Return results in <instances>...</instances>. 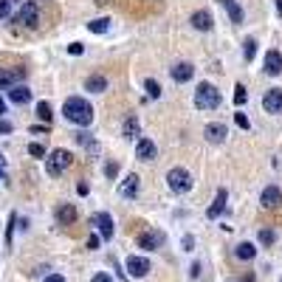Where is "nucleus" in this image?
Wrapping results in <instances>:
<instances>
[{"label":"nucleus","instance_id":"33","mask_svg":"<svg viewBox=\"0 0 282 282\" xmlns=\"http://www.w3.org/2000/svg\"><path fill=\"white\" fill-rule=\"evenodd\" d=\"M68 51H71L74 56H79L82 51H85V48H82V43H71V45H68Z\"/></svg>","mask_w":282,"mask_h":282},{"label":"nucleus","instance_id":"12","mask_svg":"<svg viewBox=\"0 0 282 282\" xmlns=\"http://www.w3.org/2000/svg\"><path fill=\"white\" fill-rule=\"evenodd\" d=\"M161 240H164V237L158 234V231H144V234H138V246L147 248V251H155V248L161 246Z\"/></svg>","mask_w":282,"mask_h":282},{"label":"nucleus","instance_id":"34","mask_svg":"<svg viewBox=\"0 0 282 282\" xmlns=\"http://www.w3.org/2000/svg\"><path fill=\"white\" fill-rule=\"evenodd\" d=\"M9 11H11L9 0H0V17H9Z\"/></svg>","mask_w":282,"mask_h":282},{"label":"nucleus","instance_id":"27","mask_svg":"<svg viewBox=\"0 0 282 282\" xmlns=\"http://www.w3.org/2000/svg\"><path fill=\"white\" fill-rule=\"evenodd\" d=\"M254 54H257V43H254V40H246V43H243V56L251 62V59H254Z\"/></svg>","mask_w":282,"mask_h":282},{"label":"nucleus","instance_id":"21","mask_svg":"<svg viewBox=\"0 0 282 282\" xmlns=\"http://www.w3.org/2000/svg\"><path fill=\"white\" fill-rule=\"evenodd\" d=\"M223 206H226V189H217V198H214V203L209 206V217H220V212H223Z\"/></svg>","mask_w":282,"mask_h":282},{"label":"nucleus","instance_id":"20","mask_svg":"<svg viewBox=\"0 0 282 282\" xmlns=\"http://www.w3.org/2000/svg\"><path fill=\"white\" fill-rule=\"evenodd\" d=\"M220 3H223V9L229 11L231 23H243V9L237 6V0H220Z\"/></svg>","mask_w":282,"mask_h":282},{"label":"nucleus","instance_id":"29","mask_svg":"<svg viewBox=\"0 0 282 282\" xmlns=\"http://www.w3.org/2000/svg\"><path fill=\"white\" fill-rule=\"evenodd\" d=\"M274 240H277V234H274L271 229H262V231H259V243H265V246H271Z\"/></svg>","mask_w":282,"mask_h":282},{"label":"nucleus","instance_id":"6","mask_svg":"<svg viewBox=\"0 0 282 282\" xmlns=\"http://www.w3.org/2000/svg\"><path fill=\"white\" fill-rule=\"evenodd\" d=\"M158 155L155 144L150 141V138H138L135 141V158H141V161H153V158Z\"/></svg>","mask_w":282,"mask_h":282},{"label":"nucleus","instance_id":"17","mask_svg":"<svg viewBox=\"0 0 282 282\" xmlns=\"http://www.w3.org/2000/svg\"><path fill=\"white\" fill-rule=\"evenodd\" d=\"M9 96H11V102H14V104H26V102H31V90L23 88V85H17V88L11 85Z\"/></svg>","mask_w":282,"mask_h":282},{"label":"nucleus","instance_id":"23","mask_svg":"<svg viewBox=\"0 0 282 282\" xmlns=\"http://www.w3.org/2000/svg\"><path fill=\"white\" fill-rule=\"evenodd\" d=\"M138 130H141V127H138V119H135V116H130V119L124 122V127H122V135H124V138H135V135H138Z\"/></svg>","mask_w":282,"mask_h":282},{"label":"nucleus","instance_id":"9","mask_svg":"<svg viewBox=\"0 0 282 282\" xmlns=\"http://www.w3.org/2000/svg\"><path fill=\"white\" fill-rule=\"evenodd\" d=\"M147 271H150V262H147L144 257H130L127 259V274H130V277L138 280V277H147Z\"/></svg>","mask_w":282,"mask_h":282},{"label":"nucleus","instance_id":"14","mask_svg":"<svg viewBox=\"0 0 282 282\" xmlns=\"http://www.w3.org/2000/svg\"><path fill=\"white\" fill-rule=\"evenodd\" d=\"M280 201H282V192L277 189V186H265V189H262V206H265V209L280 206Z\"/></svg>","mask_w":282,"mask_h":282},{"label":"nucleus","instance_id":"35","mask_svg":"<svg viewBox=\"0 0 282 282\" xmlns=\"http://www.w3.org/2000/svg\"><path fill=\"white\" fill-rule=\"evenodd\" d=\"M104 172H107L110 178H116V175H119V164H107V167H104Z\"/></svg>","mask_w":282,"mask_h":282},{"label":"nucleus","instance_id":"28","mask_svg":"<svg viewBox=\"0 0 282 282\" xmlns=\"http://www.w3.org/2000/svg\"><path fill=\"white\" fill-rule=\"evenodd\" d=\"M144 88H147V93H150L153 99H158V96H161V85H158L155 79H147V82H144Z\"/></svg>","mask_w":282,"mask_h":282},{"label":"nucleus","instance_id":"16","mask_svg":"<svg viewBox=\"0 0 282 282\" xmlns=\"http://www.w3.org/2000/svg\"><path fill=\"white\" fill-rule=\"evenodd\" d=\"M192 26H195L198 31H209V28H212V14H209V11H195V14H192Z\"/></svg>","mask_w":282,"mask_h":282},{"label":"nucleus","instance_id":"26","mask_svg":"<svg viewBox=\"0 0 282 282\" xmlns=\"http://www.w3.org/2000/svg\"><path fill=\"white\" fill-rule=\"evenodd\" d=\"M37 116H40V119L48 124L51 119H54V110H51V104H48V102H40V104H37Z\"/></svg>","mask_w":282,"mask_h":282},{"label":"nucleus","instance_id":"18","mask_svg":"<svg viewBox=\"0 0 282 282\" xmlns=\"http://www.w3.org/2000/svg\"><path fill=\"white\" fill-rule=\"evenodd\" d=\"M85 88L93 90V93H102V90H107V79L102 77V74H90L88 82H85Z\"/></svg>","mask_w":282,"mask_h":282},{"label":"nucleus","instance_id":"24","mask_svg":"<svg viewBox=\"0 0 282 282\" xmlns=\"http://www.w3.org/2000/svg\"><path fill=\"white\" fill-rule=\"evenodd\" d=\"M234 254H237L240 259H254V254H257V248L251 246V243H240Z\"/></svg>","mask_w":282,"mask_h":282},{"label":"nucleus","instance_id":"5","mask_svg":"<svg viewBox=\"0 0 282 282\" xmlns=\"http://www.w3.org/2000/svg\"><path fill=\"white\" fill-rule=\"evenodd\" d=\"M17 23H23L26 28H37V23H40V6L37 3H23L20 14H17Z\"/></svg>","mask_w":282,"mask_h":282},{"label":"nucleus","instance_id":"11","mask_svg":"<svg viewBox=\"0 0 282 282\" xmlns=\"http://www.w3.org/2000/svg\"><path fill=\"white\" fill-rule=\"evenodd\" d=\"M93 220H96V226H99V234L104 237V240H110V237H113V217H110V214L99 212Z\"/></svg>","mask_w":282,"mask_h":282},{"label":"nucleus","instance_id":"19","mask_svg":"<svg viewBox=\"0 0 282 282\" xmlns=\"http://www.w3.org/2000/svg\"><path fill=\"white\" fill-rule=\"evenodd\" d=\"M23 74H26V71H20V68H17V71L0 68V88H11V85H14V79H17V77H23Z\"/></svg>","mask_w":282,"mask_h":282},{"label":"nucleus","instance_id":"38","mask_svg":"<svg viewBox=\"0 0 282 282\" xmlns=\"http://www.w3.org/2000/svg\"><path fill=\"white\" fill-rule=\"evenodd\" d=\"M0 133H11V124L6 119H0Z\"/></svg>","mask_w":282,"mask_h":282},{"label":"nucleus","instance_id":"10","mask_svg":"<svg viewBox=\"0 0 282 282\" xmlns=\"http://www.w3.org/2000/svg\"><path fill=\"white\" fill-rule=\"evenodd\" d=\"M203 135H206V138H209L212 144H220L226 135H229V130H226V124H217V122H214V124H206Z\"/></svg>","mask_w":282,"mask_h":282},{"label":"nucleus","instance_id":"32","mask_svg":"<svg viewBox=\"0 0 282 282\" xmlns=\"http://www.w3.org/2000/svg\"><path fill=\"white\" fill-rule=\"evenodd\" d=\"M28 153H31L34 158H43L45 155V147L43 144H31V147H28Z\"/></svg>","mask_w":282,"mask_h":282},{"label":"nucleus","instance_id":"7","mask_svg":"<svg viewBox=\"0 0 282 282\" xmlns=\"http://www.w3.org/2000/svg\"><path fill=\"white\" fill-rule=\"evenodd\" d=\"M262 107L268 113H280L282 110V88H271L262 99Z\"/></svg>","mask_w":282,"mask_h":282},{"label":"nucleus","instance_id":"31","mask_svg":"<svg viewBox=\"0 0 282 282\" xmlns=\"http://www.w3.org/2000/svg\"><path fill=\"white\" fill-rule=\"evenodd\" d=\"M234 122H237V127H243V130H251V124H248L246 113H234Z\"/></svg>","mask_w":282,"mask_h":282},{"label":"nucleus","instance_id":"13","mask_svg":"<svg viewBox=\"0 0 282 282\" xmlns=\"http://www.w3.org/2000/svg\"><path fill=\"white\" fill-rule=\"evenodd\" d=\"M265 71H268L271 77L282 74V54L280 51H268V54H265Z\"/></svg>","mask_w":282,"mask_h":282},{"label":"nucleus","instance_id":"42","mask_svg":"<svg viewBox=\"0 0 282 282\" xmlns=\"http://www.w3.org/2000/svg\"><path fill=\"white\" fill-rule=\"evenodd\" d=\"M277 9H280V14H282V0H277Z\"/></svg>","mask_w":282,"mask_h":282},{"label":"nucleus","instance_id":"15","mask_svg":"<svg viewBox=\"0 0 282 282\" xmlns=\"http://www.w3.org/2000/svg\"><path fill=\"white\" fill-rule=\"evenodd\" d=\"M192 74H195V68H192L189 62H178V65L172 68V79H175V82H189Z\"/></svg>","mask_w":282,"mask_h":282},{"label":"nucleus","instance_id":"4","mask_svg":"<svg viewBox=\"0 0 282 282\" xmlns=\"http://www.w3.org/2000/svg\"><path fill=\"white\" fill-rule=\"evenodd\" d=\"M167 183H169V189L178 192V195L189 192V189H192V175H189V169H183V167H172V169L167 172Z\"/></svg>","mask_w":282,"mask_h":282},{"label":"nucleus","instance_id":"37","mask_svg":"<svg viewBox=\"0 0 282 282\" xmlns=\"http://www.w3.org/2000/svg\"><path fill=\"white\" fill-rule=\"evenodd\" d=\"M45 282H65V277H62V274H48Z\"/></svg>","mask_w":282,"mask_h":282},{"label":"nucleus","instance_id":"3","mask_svg":"<svg viewBox=\"0 0 282 282\" xmlns=\"http://www.w3.org/2000/svg\"><path fill=\"white\" fill-rule=\"evenodd\" d=\"M71 161H74V155H71L68 150H62V147H59V150H54L51 155L45 158V172L56 178V175H62V172L71 167Z\"/></svg>","mask_w":282,"mask_h":282},{"label":"nucleus","instance_id":"39","mask_svg":"<svg viewBox=\"0 0 282 282\" xmlns=\"http://www.w3.org/2000/svg\"><path fill=\"white\" fill-rule=\"evenodd\" d=\"M93 282H113V280L107 277V274H96V277H93Z\"/></svg>","mask_w":282,"mask_h":282},{"label":"nucleus","instance_id":"8","mask_svg":"<svg viewBox=\"0 0 282 282\" xmlns=\"http://www.w3.org/2000/svg\"><path fill=\"white\" fill-rule=\"evenodd\" d=\"M138 189H141V178L138 175H127V178L122 180V186H119V192H122V198H135L138 195Z\"/></svg>","mask_w":282,"mask_h":282},{"label":"nucleus","instance_id":"2","mask_svg":"<svg viewBox=\"0 0 282 282\" xmlns=\"http://www.w3.org/2000/svg\"><path fill=\"white\" fill-rule=\"evenodd\" d=\"M217 104H220V90L214 88V85H209V82L198 85V90H195V107H201V110H214Z\"/></svg>","mask_w":282,"mask_h":282},{"label":"nucleus","instance_id":"30","mask_svg":"<svg viewBox=\"0 0 282 282\" xmlns=\"http://www.w3.org/2000/svg\"><path fill=\"white\" fill-rule=\"evenodd\" d=\"M234 104H246V88H243V85L234 88Z\"/></svg>","mask_w":282,"mask_h":282},{"label":"nucleus","instance_id":"36","mask_svg":"<svg viewBox=\"0 0 282 282\" xmlns=\"http://www.w3.org/2000/svg\"><path fill=\"white\" fill-rule=\"evenodd\" d=\"M88 248H90V251H93V248H99V237H96V234L88 237Z\"/></svg>","mask_w":282,"mask_h":282},{"label":"nucleus","instance_id":"22","mask_svg":"<svg viewBox=\"0 0 282 282\" xmlns=\"http://www.w3.org/2000/svg\"><path fill=\"white\" fill-rule=\"evenodd\" d=\"M56 217H59V223H74V220H77V209H74L71 203H65V206H59Z\"/></svg>","mask_w":282,"mask_h":282},{"label":"nucleus","instance_id":"40","mask_svg":"<svg viewBox=\"0 0 282 282\" xmlns=\"http://www.w3.org/2000/svg\"><path fill=\"white\" fill-rule=\"evenodd\" d=\"M93 3H99V6H107V3H110V0H93Z\"/></svg>","mask_w":282,"mask_h":282},{"label":"nucleus","instance_id":"1","mask_svg":"<svg viewBox=\"0 0 282 282\" xmlns=\"http://www.w3.org/2000/svg\"><path fill=\"white\" fill-rule=\"evenodd\" d=\"M62 113H65L68 122L82 124V127L93 122V107H90V102L82 99V96H68L65 104H62Z\"/></svg>","mask_w":282,"mask_h":282},{"label":"nucleus","instance_id":"25","mask_svg":"<svg viewBox=\"0 0 282 282\" xmlns=\"http://www.w3.org/2000/svg\"><path fill=\"white\" fill-rule=\"evenodd\" d=\"M88 28H90L93 34H104L107 28H110V20H107V17H99V20H90V23H88Z\"/></svg>","mask_w":282,"mask_h":282},{"label":"nucleus","instance_id":"41","mask_svg":"<svg viewBox=\"0 0 282 282\" xmlns=\"http://www.w3.org/2000/svg\"><path fill=\"white\" fill-rule=\"evenodd\" d=\"M0 113H6V102L0 99Z\"/></svg>","mask_w":282,"mask_h":282},{"label":"nucleus","instance_id":"43","mask_svg":"<svg viewBox=\"0 0 282 282\" xmlns=\"http://www.w3.org/2000/svg\"><path fill=\"white\" fill-rule=\"evenodd\" d=\"M0 167H3V155H0Z\"/></svg>","mask_w":282,"mask_h":282}]
</instances>
